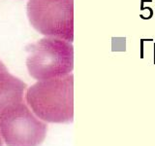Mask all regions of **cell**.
<instances>
[{
  "label": "cell",
  "mask_w": 155,
  "mask_h": 146,
  "mask_svg": "<svg viewBox=\"0 0 155 146\" xmlns=\"http://www.w3.org/2000/svg\"><path fill=\"white\" fill-rule=\"evenodd\" d=\"M26 65L34 79L42 81L72 73L74 47L71 42L55 37L43 38L26 48Z\"/></svg>",
  "instance_id": "cell-2"
},
{
  "label": "cell",
  "mask_w": 155,
  "mask_h": 146,
  "mask_svg": "<svg viewBox=\"0 0 155 146\" xmlns=\"http://www.w3.org/2000/svg\"><path fill=\"white\" fill-rule=\"evenodd\" d=\"M3 65H4V63H3V62H2L1 61H0V67H1V66H3Z\"/></svg>",
  "instance_id": "cell-7"
},
{
  "label": "cell",
  "mask_w": 155,
  "mask_h": 146,
  "mask_svg": "<svg viewBox=\"0 0 155 146\" xmlns=\"http://www.w3.org/2000/svg\"><path fill=\"white\" fill-rule=\"evenodd\" d=\"M2 135H1V131H0V146H3V140H2Z\"/></svg>",
  "instance_id": "cell-6"
},
{
  "label": "cell",
  "mask_w": 155,
  "mask_h": 146,
  "mask_svg": "<svg viewBox=\"0 0 155 146\" xmlns=\"http://www.w3.org/2000/svg\"><path fill=\"white\" fill-rule=\"evenodd\" d=\"M27 16L41 34L74 41V0H29Z\"/></svg>",
  "instance_id": "cell-3"
},
{
  "label": "cell",
  "mask_w": 155,
  "mask_h": 146,
  "mask_svg": "<svg viewBox=\"0 0 155 146\" xmlns=\"http://www.w3.org/2000/svg\"><path fill=\"white\" fill-rule=\"evenodd\" d=\"M28 106L47 123L64 124L74 119V76L42 80L27 90Z\"/></svg>",
  "instance_id": "cell-1"
},
{
  "label": "cell",
  "mask_w": 155,
  "mask_h": 146,
  "mask_svg": "<svg viewBox=\"0 0 155 146\" xmlns=\"http://www.w3.org/2000/svg\"><path fill=\"white\" fill-rule=\"evenodd\" d=\"M26 85L18 77L10 74L5 65L0 67V115L23 101Z\"/></svg>",
  "instance_id": "cell-5"
},
{
  "label": "cell",
  "mask_w": 155,
  "mask_h": 146,
  "mask_svg": "<svg viewBox=\"0 0 155 146\" xmlns=\"http://www.w3.org/2000/svg\"><path fill=\"white\" fill-rule=\"evenodd\" d=\"M47 124L23 102L0 115V131L7 146H39L47 135Z\"/></svg>",
  "instance_id": "cell-4"
}]
</instances>
